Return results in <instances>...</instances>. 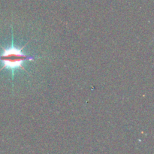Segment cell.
Returning <instances> with one entry per match:
<instances>
[{
    "instance_id": "cell-1",
    "label": "cell",
    "mask_w": 154,
    "mask_h": 154,
    "mask_svg": "<svg viewBox=\"0 0 154 154\" xmlns=\"http://www.w3.org/2000/svg\"><path fill=\"white\" fill-rule=\"evenodd\" d=\"M24 45L22 48H17L14 46V35L12 32V42L11 45L8 48H2V52L0 55V62L2 63V67L0 69L2 71L4 69H7L10 70L12 73V79H14V72L17 69H22L26 71L24 69L23 64L27 60H34L36 59L35 57H29L28 55H26L23 50L24 49Z\"/></svg>"
}]
</instances>
